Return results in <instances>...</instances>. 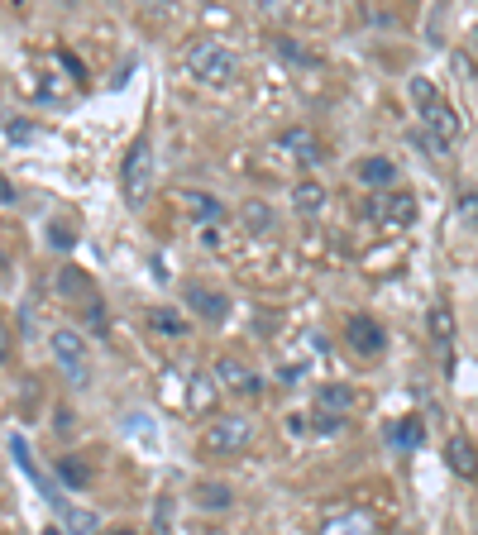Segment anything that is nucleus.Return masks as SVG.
<instances>
[{
    "label": "nucleus",
    "instance_id": "obj_10",
    "mask_svg": "<svg viewBox=\"0 0 478 535\" xmlns=\"http://www.w3.org/2000/svg\"><path fill=\"white\" fill-rule=\"evenodd\" d=\"M58 297L72 306H87V301H96V287L82 268H58Z\"/></svg>",
    "mask_w": 478,
    "mask_h": 535
},
{
    "label": "nucleus",
    "instance_id": "obj_25",
    "mask_svg": "<svg viewBox=\"0 0 478 535\" xmlns=\"http://www.w3.org/2000/svg\"><path fill=\"white\" fill-rule=\"evenodd\" d=\"M244 225L259 230V235H268V230H273V211H268L263 201H249V206H244Z\"/></svg>",
    "mask_w": 478,
    "mask_h": 535
},
{
    "label": "nucleus",
    "instance_id": "obj_6",
    "mask_svg": "<svg viewBox=\"0 0 478 535\" xmlns=\"http://www.w3.org/2000/svg\"><path fill=\"white\" fill-rule=\"evenodd\" d=\"M211 378H216V387L235 392V397H259L263 392V378L244 364V359H235V354H220L216 368H211Z\"/></svg>",
    "mask_w": 478,
    "mask_h": 535
},
{
    "label": "nucleus",
    "instance_id": "obj_8",
    "mask_svg": "<svg viewBox=\"0 0 478 535\" xmlns=\"http://www.w3.org/2000/svg\"><path fill=\"white\" fill-rule=\"evenodd\" d=\"M369 220L388 225V230H402L416 220V196L412 192H383L369 201Z\"/></svg>",
    "mask_w": 478,
    "mask_h": 535
},
{
    "label": "nucleus",
    "instance_id": "obj_2",
    "mask_svg": "<svg viewBox=\"0 0 478 535\" xmlns=\"http://www.w3.org/2000/svg\"><path fill=\"white\" fill-rule=\"evenodd\" d=\"M120 192L130 206H144L153 192V139L149 129H139V139H134L130 149H125V163H120Z\"/></svg>",
    "mask_w": 478,
    "mask_h": 535
},
{
    "label": "nucleus",
    "instance_id": "obj_16",
    "mask_svg": "<svg viewBox=\"0 0 478 535\" xmlns=\"http://www.w3.org/2000/svg\"><path fill=\"white\" fill-rule=\"evenodd\" d=\"M445 454H450V469L455 473H464V478H474L478 473V454H474V445H469L464 435H455V440L445 445Z\"/></svg>",
    "mask_w": 478,
    "mask_h": 535
},
{
    "label": "nucleus",
    "instance_id": "obj_19",
    "mask_svg": "<svg viewBox=\"0 0 478 535\" xmlns=\"http://www.w3.org/2000/svg\"><path fill=\"white\" fill-rule=\"evenodd\" d=\"M173 526H177V497L158 493V502H153V535H173Z\"/></svg>",
    "mask_w": 478,
    "mask_h": 535
},
{
    "label": "nucleus",
    "instance_id": "obj_3",
    "mask_svg": "<svg viewBox=\"0 0 478 535\" xmlns=\"http://www.w3.org/2000/svg\"><path fill=\"white\" fill-rule=\"evenodd\" d=\"M48 349H53L58 368L67 373V383L87 387V378H91V349H87V340H82V330H72V325H58V330L48 335Z\"/></svg>",
    "mask_w": 478,
    "mask_h": 535
},
{
    "label": "nucleus",
    "instance_id": "obj_34",
    "mask_svg": "<svg viewBox=\"0 0 478 535\" xmlns=\"http://www.w3.org/2000/svg\"><path fill=\"white\" fill-rule=\"evenodd\" d=\"M44 535H58V531H44Z\"/></svg>",
    "mask_w": 478,
    "mask_h": 535
},
{
    "label": "nucleus",
    "instance_id": "obj_20",
    "mask_svg": "<svg viewBox=\"0 0 478 535\" xmlns=\"http://www.w3.org/2000/svg\"><path fill=\"white\" fill-rule=\"evenodd\" d=\"M431 335L440 349H450L455 344V316H450V306H435L431 311Z\"/></svg>",
    "mask_w": 478,
    "mask_h": 535
},
{
    "label": "nucleus",
    "instance_id": "obj_1",
    "mask_svg": "<svg viewBox=\"0 0 478 535\" xmlns=\"http://www.w3.org/2000/svg\"><path fill=\"white\" fill-rule=\"evenodd\" d=\"M182 63H187V72H192V82H201V86H230L239 77L235 48H230V43H220V39L187 43Z\"/></svg>",
    "mask_w": 478,
    "mask_h": 535
},
{
    "label": "nucleus",
    "instance_id": "obj_32",
    "mask_svg": "<svg viewBox=\"0 0 478 535\" xmlns=\"http://www.w3.org/2000/svg\"><path fill=\"white\" fill-rule=\"evenodd\" d=\"M316 430H340V416H330V411H321V416H316Z\"/></svg>",
    "mask_w": 478,
    "mask_h": 535
},
{
    "label": "nucleus",
    "instance_id": "obj_23",
    "mask_svg": "<svg viewBox=\"0 0 478 535\" xmlns=\"http://www.w3.org/2000/svg\"><path fill=\"white\" fill-rule=\"evenodd\" d=\"M58 478H63L72 493H82V488L91 483V473L82 469V459H72V454H67V459H58Z\"/></svg>",
    "mask_w": 478,
    "mask_h": 535
},
{
    "label": "nucleus",
    "instance_id": "obj_13",
    "mask_svg": "<svg viewBox=\"0 0 478 535\" xmlns=\"http://www.w3.org/2000/svg\"><path fill=\"white\" fill-rule=\"evenodd\" d=\"M359 182H364V187H378V192H383V187H392V182H397V163H392V158H378V153H373V158H364V163H359Z\"/></svg>",
    "mask_w": 478,
    "mask_h": 535
},
{
    "label": "nucleus",
    "instance_id": "obj_27",
    "mask_svg": "<svg viewBox=\"0 0 478 535\" xmlns=\"http://www.w3.org/2000/svg\"><path fill=\"white\" fill-rule=\"evenodd\" d=\"M187 206H192V211L201 215L206 225H211V220H220V201H216V196H206V192H187Z\"/></svg>",
    "mask_w": 478,
    "mask_h": 535
},
{
    "label": "nucleus",
    "instance_id": "obj_28",
    "mask_svg": "<svg viewBox=\"0 0 478 535\" xmlns=\"http://www.w3.org/2000/svg\"><path fill=\"white\" fill-rule=\"evenodd\" d=\"M412 101H416V110L431 106V101H440V91H435L431 77H412Z\"/></svg>",
    "mask_w": 478,
    "mask_h": 535
},
{
    "label": "nucleus",
    "instance_id": "obj_17",
    "mask_svg": "<svg viewBox=\"0 0 478 535\" xmlns=\"http://www.w3.org/2000/svg\"><path fill=\"white\" fill-rule=\"evenodd\" d=\"M53 507H58V516H63V526H67L72 535H96V516H91V512L72 507V502H63V497H58Z\"/></svg>",
    "mask_w": 478,
    "mask_h": 535
},
{
    "label": "nucleus",
    "instance_id": "obj_21",
    "mask_svg": "<svg viewBox=\"0 0 478 535\" xmlns=\"http://www.w3.org/2000/svg\"><path fill=\"white\" fill-rule=\"evenodd\" d=\"M149 325L153 330H163V335H187V316H177V311H168V306H153Z\"/></svg>",
    "mask_w": 478,
    "mask_h": 535
},
{
    "label": "nucleus",
    "instance_id": "obj_24",
    "mask_svg": "<svg viewBox=\"0 0 478 535\" xmlns=\"http://www.w3.org/2000/svg\"><path fill=\"white\" fill-rule=\"evenodd\" d=\"M273 53H278V58H283V63H297V67H316V58H311V53H306L302 43L297 39H273Z\"/></svg>",
    "mask_w": 478,
    "mask_h": 535
},
{
    "label": "nucleus",
    "instance_id": "obj_15",
    "mask_svg": "<svg viewBox=\"0 0 478 535\" xmlns=\"http://www.w3.org/2000/svg\"><path fill=\"white\" fill-rule=\"evenodd\" d=\"M354 407V392L345 383H326L316 392V411H330V416H340V411Z\"/></svg>",
    "mask_w": 478,
    "mask_h": 535
},
{
    "label": "nucleus",
    "instance_id": "obj_22",
    "mask_svg": "<svg viewBox=\"0 0 478 535\" xmlns=\"http://www.w3.org/2000/svg\"><path fill=\"white\" fill-rule=\"evenodd\" d=\"M48 249H58V254L77 249V230H72V220H48Z\"/></svg>",
    "mask_w": 478,
    "mask_h": 535
},
{
    "label": "nucleus",
    "instance_id": "obj_30",
    "mask_svg": "<svg viewBox=\"0 0 478 535\" xmlns=\"http://www.w3.org/2000/svg\"><path fill=\"white\" fill-rule=\"evenodd\" d=\"M10 354H15V330H10V321L0 316V364H10Z\"/></svg>",
    "mask_w": 478,
    "mask_h": 535
},
{
    "label": "nucleus",
    "instance_id": "obj_26",
    "mask_svg": "<svg viewBox=\"0 0 478 535\" xmlns=\"http://www.w3.org/2000/svg\"><path fill=\"white\" fill-rule=\"evenodd\" d=\"M10 454H15V459H20V464H24V473H29V478H34V483H39V488H44V493H48L44 473L34 469V459H29V445H24V435H10Z\"/></svg>",
    "mask_w": 478,
    "mask_h": 535
},
{
    "label": "nucleus",
    "instance_id": "obj_31",
    "mask_svg": "<svg viewBox=\"0 0 478 535\" xmlns=\"http://www.w3.org/2000/svg\"><path fill=\"white\" fill-rule=\"evenodd\" d=\"M20 201V192L10 187V177H0V206H15Z\"/></svg>",
    "mask_w": 478,
    "mask_h": 535
},
{
    "label": "nucleus",
    "instance_id": "obj_11",
    "mask_svg": "<svg viewBox=\"0 0 478 535\" xmlns=\"http://www.w3.org/2000/svg\"><path fill=\"white\" fill-rule=\"evenodd\" d=\"M321 535H378V521H373V512H340L330 516L326 526H321Z\"/></svg>",
    "mask_w": 478,
    "mask_h": 535
},
{
    "label": "nucleus",
    "instance_id": "obj_29",
    "mask_svg": "<svg viewBox=\"0 0 478 535\" xmlns=\"http://www.w3.org/2000/svg\"><path fill=\"white\" fill-rule=\"evenodd\" d=\"M459 211H464V220L478 230V192L474 187H464V192H459Z\"/></svg>",
    "mask_w": 478,
    "mask_h": 535
},
{
    "label": "nucleus",
    "instance_id": "obj_12",
    "mask_svg": "<svg viewBox=\"0 0 478 535\" xmlns=\"http://www.w3.org/2000/svg\"><path fill=\"white\" fill-rule=\"evenodd\" d=\"M196 507H201V512H230V507H235V488L220 483V478L196 483Z\"/></svg>",
    "mask_w": 478,
    "mask_h": 535
},
{
    "label": "nucleus",
    "instance_id": "obj_4",
    "mask_svg": "<svg viewBox=\"0 0 478 535\" xmlns=\"http://www.w3.org/2000/svg\"><path fill=\"white\" fill-rule=\"evenodd\" d=\"M254 435H259V426H254L249 416H220L216 426L206 430V450L211 454H244L254 445Z\"/></svg>",
    "mask_w": 478,
    "mask_h": 535
},
{
    "label": "nucleus",
    "instance_id": "obj_7",
    "mask_svg": "<svg viewBox=\"0 0 478 535\" xmlns=\"http://www.w3.org/2000/svg\"><path fill=\"white\" fill-rule=\"evenodd\" d=\"M345 344L359 354V359H378L388 349V330L373 321V316H349L345 321Z\"/></svg>",
    "mask_w": 478,
    "mask_h": 535
},
{
    "label": "nucleus",
    "instance_id": "obj_14",
    "mask_svg": "<svg viewBox=\"0 0 478 535\" xmlns=\"http://www.w3.org/2000/svg\"><path fill=\"white\" fill-rule=\"evenodd\" d=\"M388 440L397 445V450H421V440H426V430H421V421L416 416H402V421H392Z\"/></svg>",
    "mask_w": 478,
    "mask_h": 535
},
{
    "label": "nucleus",
    "instance_id": "obj_9",
    "mask_svg": "<svg viewBox=\"0 0 478 535\" xmlns=\"http://www.w3.org/2000/svg\"><path fill=\"white\" fill-rule=\"evenodd\" d=\"M278 144H283L287 158H297L302 168H321V163H326V153H321V139H316V134H311L306 125L283 129V134H278Z\"/></svg>",
    "mask_w": 478,
    "mask_h": 535
},
{
    "label": "nucleus",
    "instance_id": "obj_5",
    "mask_svg": "<svg viewBox=\"0 0 478 535\" xmlns=\"http://www.w3.org/2000/svg\"><path fill=\"white\" fill-rule=\"evenodd\" d=\"M182 306H187V311H196V321H206V325H225V321H230V297H225L220 287H206V282H187Z\"/></svg>",
    "mask_w": 478,
    "mask_h": 535
},
{
    "label": "nucleus",
    "instance_id": "obj_33",
    "mask_svg": "<svg viewBox=\"0 0 478 535\" xmlns=\"http://www.w3.org/2000/svg\"><path fill=\"white\" fill-rule=\"evenodd\" d=\"M110 535H134V531H110Z\"/></svg>",
    "mask_w": 478,
    "mask_h": 535
},
{
    "label": "nucleus",
    "instance_id": "obj_18",
    "mask_svg": "<svg viewBox=\"0 0 478 535\" xmlns=\"http://www.w3.org/2000/svg\"><path fill=\"white\" fill-rule=\"evenodd\" d=\"M292 206H297L302 215H316L321 206H326V187H321V182H311V177H306V182H297V192H292Z\"/></svg>",
    "mask_w": 478,
    "mask_h": 535
}]
</instances>
